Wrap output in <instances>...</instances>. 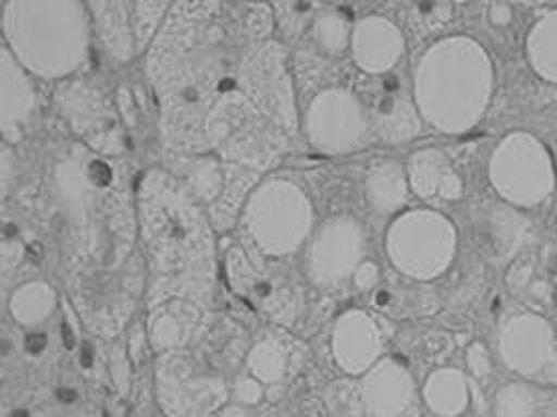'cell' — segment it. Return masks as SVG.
<instances>
[{"instance_id": "6da1fadb", "label": "cell", "mask_w": 557, "mask_h": 417, "mask_svg": "<svg viewBox=\"0 0 557 417\" xmlns=\"http://www.w3.org/2000/svg\"><path fill=\"white\" fill-rule=\"evenodd\" d=\"M187 13L175 14L157 38L151 57V75L163 97V133L181 151L203 147L201 123L215 90L235 87L225 76V52L221 28L195 14L197 4H185Z\"/></svg>"}, {"instance_id": "7a4b0ae2", "label": "cell", "mask_w": 557, "mask_h": 417, "mask_svg": "<svg viewBox=\"0 0 557 417\" xmlns=\"http://www.w3.org/2000/svg\"><path fill=\"white\" fill-rule=\"evenodd\" d=\"M494 90V66L478 40L449 37L423 54L416 99L423 116L445 133H463L482 121Z\"/></svg>"}, {"instance_id": "3957f363", "label": "cell", "mask_w": 557, "mask_h": 417, "mask_svg": "<svg viewBox=\"0 0 557 417\" xmlns=\"http://www.w3.org/2000/svg\"><path fill=\"white\" fill-rule=\"evenodd\" d=\"M490 179L502 201L525 209L554 193L556 167L542 140L516 131L504 137L492 155Z\"/></svg>"}, {"instance_id": "277c9868", "label": "cell", "mask_w": 557, "mask_h": 417, "mask_svg": "<svg viewBox=\"0 0 557 417\" xmlns=\"http://www.w3.org/2000/svg\"><path fill=\"white\" fill-rule=\"evenodd\" d=\"M389 254L407 275L437 278L456 254V229L431 211L407 213L389 231Z\"/></svg>"}, {"instance_id": "5b68a950", "label": "cell", "mask_w": 557, "mask_h": 417, "mask_svg": "<svg viewBox=\"0 0 557 417\" xmlns=\"http://www.w3.org/2000/svg\"><path fill=\"white\" fill-rule=\"evenodd\" d=\"M469 225L478 252L495 267L513 263L532 241V221L518 207L502 199L475 205Z\"/></svg>"}, {"instance_id": "8992f818", "label": "cell", "mask_w": 557, "mask_h": 417, "mask_svg": "<svg viewBox=\"0 0 557 417\" xmlns=\"http://www.w3.org/2000/svg\"><path fill=\"white\" fill-rule=\"evenodd\" d=\"M556 333L545 317L533 311L506 319L497 335V352L511 371L540 378L554 354Z\"/></svg>"}, {"instance_id": "52a82bcc", "label": "cell", "mask_w": 557, "mask_h": 417, "mask_svg": "<svg viewBox=\"0 0 557 417\" xmlns=\"http://www.w3.org/2000/svg\"><path fill=\"white\" fill-rule=\"evenodd\" d=\"M311 133L330 151H351L368 135V116L361 102L347 90H330L311 111Z\"/></svg>"}, {"instance_id": "ba28073f", "label": "cell", "mask_w": 557, "mask_h": 417, "mask_svg": "<svg viewBox=\"0 0 557 417\" xmlns=\"http://www.w3.org/2000/svg\"><path fill=\"white\" fill-rule=\"evenodd\" d=\"M373 127L385 143H404L419 133V116L401 78L383 76L380 87L371 93Z\"/></svg>"}, {"instance_id": "9c48e42d", "label": "cell", "mask_w": 557, "mask_h": 417, "mask_svg": "<svg viewBox=\"0 0 557 417\" xmlns=\"http://www.w3.org/2000/svg\"><path fill=\"white\" fill-rule=\"evenodd\" d=\"M363 233L354 219L339 217L323 231L315 263L321 278L337 283L347 278L363 254Z\"/></svg>"}, {"instance_id": "30bf717a", "label": "cell", "mask_w": 557, "mask_h": 417, "mask_svg": "<svg viewBox=\"0 0 557 417\" xmlns=\"http://www.w3.org/2000/svg\"><path fill=\"white\" fill-rule=\"evenodd\" d=\"M404 37L392 21L371 16L361 21L354 35L355 61L371 75H383L399 61Z\"/></svg>"}, {"instance_id": "8fae6325", "label": "cell", "mask_w": 557, "mask_h": 417, "mask_svg": "<svg viewBox=\"0 0 557 417\" xmlns=\"http://www.w3.org/2000/svg\"><path fill=\"white\" fill-rule=\"evenodd\" d=\"M409 177L413 189L423 199L456 201L463 191L461 177L444 152L437 149L416 152L409 163Z\"/></svg>"}, {"instance_id": "7c38bea8", "label": "cell", "mask_w": 557, "mask_h": 417, "mask_svg": "<svg viewBox=\"0 0 557 417\" xmlns=\"http://www.w3.org/2000/svg\"><path fill=\"white\" fill-rule=\"evenodd\" d=\"M381 335L366 314H349L337 328V354L343 366L361 371L377 357Z\"/></svg>"}, {"instance_id": "4fadbf2b", "label": "cell", "mask_w": 557, "mask_h": 417, "mask_svg": "<svg viewBox=\"0 0 557 417\" xmlns=\"http://www.w3.org/2000/svg\"><path fill=\"white\" fill-rule=\"evenodd\" d=\"M369 201L383 213L397 211L407 201V181L404 169L392 161L373 164L368 175Z\"/></svg>"}, {"instance_id": "5bb4252c", "label": "cell", "mask_w": 557, "mask_h": 417, "mask_svg": "<svg viewBox=\"0 0 557 417\" xmlns=\"http://www.w3.org/2000/svg\"><path fill=\"white\" fill-rule=\"evenodd\" d=\"M369 402L377 409V414H397L406 404L409 395V378L406 369L395 361H387L377 367V371L369 381Z\"/></svg>"}, {"instance_id": "9a60e30c", "label": "cell", "mask_w": 557, "mask_h": 417, "mask_svg": "<svg viewBox=\"0 0 557 417\" xmlns=\"http://www.w3.org/2000/svg\"><path fill=\"white\" fill-rule=\"evenodd\" d=\"M528 59L537 75L557 83V11L544 14L530 30Z\"/></svg>"}, {"instance_id": "2e32d148", "label": "cell", "mask_w": 557, "mask_h": 417, "mask_svg": "<svg viewBox=\"0 0 557 417\" xmlns=\"http://www.w3.org/2000/svg\"><path fill=\"white\" fill-rule=\"evenodd\" d=\"M428 397H430L431 405L444 416L461 414L468 405L466 378L454 369H445V371L435 373L428 383Z\"/></svg>"}, {"instance_id": "e0dca14e", "label": "cell", "mask_w": 557, "mask_h": 417, "mask_svg": "<svg viewBox=\"0 0 557 417\" xmlns=\"http://www.w3.org/2000/svg\"><path fill=\"white\" fill-rule=\"evenodd\" d=\"M537 397L530 385L506 383L495 395V417H533Z\"/></svg>"}, {"instance_id": "ac0fdd59", "label": "cell", "mask_w": 557, "mask_h": 417, "mask_svg": "<svg viewBox=\"0 0 557 417\" xmlns=\"http://www.w3.org/2000/svg\"><path fill=\"white\" fill-rule=\"evenodd\" d=\"M347 25L339 14H323L315 23V38L325 51L339 54L347 45Z\"/></svg>"}, {"instance_id": "d6986e66", "label": "cell", "mask_w": 557, "mask_h": 417, "mask_svg": "<svg viewBox=\"0 0 557 417\" xmlns=\"http://www.w3.org/2000/svg\"><path fill=\"white\" fill-rule=\"evenodd\" d=\"M451 4L445 2H419L411 9V26H418L419 30L428 33L444 26L451 19Z\"/></svg>"}, {"instance_id": "ffe728a7", "label": "cell", "mask_w": 557, "mask_h": 417, "mask_svg": "<svg viewBox=\"0 0 557 417\" xmlns=\"http://www.w3.org/2000/svg\"><path fill=\"white\" fill-rule=\"evenodd\" d=\"M468 366L473 371V376H478V378L490 376V371H492V355H490V349L483 343H473L469 347Z\"/></svg>"}, {"instance_id": "44dd1931", "label": "cell", "mask_w": 557, "mask_h": 417, "mask_svg": "<svg viewBox=\"0 0 557 417\" xmlns=\"http://www.w3.org/2000/svg\"><path fill=\"white\" fill-rule=\"evenodd\" d=\"M511 16H513V11H511V7L506 4V2H495V4H492V9H490V21H492V25H509V23H511Z\"/></svg>"}, {"instance_id": "7402d4cb", "label": "cell", "mask_w": 557, "mask_h": 417, "mask_svg": "<svg viewBox=\"0 0 557 417\" xmlns=\"http://www.w3.org/2000/svg\"><path fill=\"white\" fill-rule=\"evenodd\" d=\"M25 347L28 354H42L45 347H47V335L45 333H30V335H26Z\"/></svg>"}, {"instance_id": "603a6c76", "label": "cell", "mask_w": 557, "mask_h": 417, "mask_svg": "<svg viewBox=\"0 0 557 417\" xmlns=\"http://www.w3.org/2000/svg\"><path fill=\"white\" fill-rule=\"evenodd\" d=\"M375 281H377V267L371 266V263L361 266L359 273H357V283L361 287H371Z\"/></svg>"}, {"instance_id": "cb8c5ba5", "label": "cell", "mask_w": 557, "mask_h": 417, "mask_svg": "<svg viewBox=\"0 0 557 417\" xmlns=\"http://www.w3.org/2000/svg\"><path fill=\"white\" fill-rule=\"evenodd\" d=\"M540 380L549 383V385H557V340L554 345V354L549 357L547 366H545L544 373L540 376Z\"/></svg>"}, {"instance_id": "d4e9b609", "label": "cell", "mask_w": 557, "mask_h": 417, "mask_svg": "<svg viewBox=\"0 0 557 417\" xmlns=\"http://www.w3.org/2000/svg\"><path fill=\"white\" fill-rule=\"evenodd\" d=\"M78 359H81V366L85 367V369H90V367H92V364H95V355H92L90 345H83Z\"/></svg>"}, {"instance_id": "484cf974", "label": "cell", "mask_w": 557, "mask_h": 417, "mask_svg": "<svg viewBox=\"0 0 557 417\" xmlns=\"http://www.w3.org/2000/svg\"><path fill=\"white\" fill-rule=\"evenodd\" d=\"M76 397H78V395H76L75 390H69V388H61V390L57 392V400H59L61 404H75Z\"/></svg>"}, {"instance_id": "4316f807", "label": "cell", "mask_w": 557, "mask_h": 417, "mask_svg": "<svg viewBox=\"0 0 557 417\" xmlns=\"http://www.w3.org/2000/svg\"><path fill=\"white\" fill-rule=\"evenodd\" d=\"M11 417H28V412H25V409H16Z\"/></svg>"}]
</instances>
